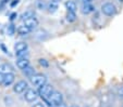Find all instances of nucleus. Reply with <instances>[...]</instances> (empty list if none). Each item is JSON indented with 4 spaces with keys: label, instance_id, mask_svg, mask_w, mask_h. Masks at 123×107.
Masks as SVG:
<instances>
[{
    "label": "nucleus",
    "instance_id": "nucleus-1",
    "mask_svg": "<svg viewBox=\"0 0 123 107\" xmlns=\"http://www.w3.org/2000/svg\"><path fill=\"white\" fill-rule=\"evenodd\" d=\"M31 83L34 87H38L40 88L42 86H44L45 83H47V77L43 74H34L32 77L30 78Z\"/></svg>",
    "mask_w": 123,
    "mask_h": 107
},
{
    "label": "nucleus",
    "instance_id": "nucleus-2",
    "mask_svg": "<svg viewBox=\"0 0 123 107\" xmlns=\"http://www.w3.org/2000/svg\"><path fill=\"white\" fill-rule=\"evenodd\" d=\"M101 12L106 16H113L117 13V8L112 2H105L101 5Z\"/></svg>",
    "mask_w": 123,
    "mask_h": 107
},
{
    "label": "nucleus",
    "instance_id": "nucleus-3",
    "mask_svg": "<svg viewBox=\"0 0 123 107\" xmlns=\"http://www.w3.org/2000/svg\"><path fill=\"white\" fill-rule=\"evenodd\" d=\"M48 98H49V102H50V104L52 105V106H56L57 107V106H59L60 104H62V103H63L62 94H61L60 92H57V91H54Z\"/></svg>",
    "mask_w": 123,
    "mask_h": 107
},
{
    "label": "nucleus",
    "instance_id": "nucleus-4",
    "mask_svg": "<svg viewBox=\"0 0 123 107\" xmlns=\"http://www.w3.org/2000/svg\"><path fill=\"white\" fill-rule=\"evenodd\" d=\"M27 89H28V83L25 80H20V81H18L13 86V91H14V93H16V94L24 93Z\"/></svg>",
    "mask_w": 123,
    "mask_h": 107
},
{
    "label": "nucleus",
    "instance_id": "nucleus-5",
    "mask_svg": "<svg viewBox=\"0 0 123 107\" xmlns=\"http://www.w3.org/2000/svg\"><path fill=\"white\" fill-rule=\"evenodd\" d=\"M39 92H40V95H42V96L48 98L49 96L51 95V93L54 92V87L51 86V84L45 83L44 86H42L39 88Z\"/></svg>",
    "mask_w": 123,
    "mask_h": 107
},
{
    "label": "nucleus",
    "instance_id": "nucleus-6",
    "mask_svg": "<svg viewBox=\"0 0 123 107\" xmlns=\"http://www.w3.org/2000/svg\"><path fill=\"white\" fill-rule=\"evenodd\" d=\"M24 93H25L24 94V98H25L26 102H28V103L35 102V101L37 100V97H38L37 92H36L35 90H33V89H27Z\"/></svg>",
    "mask_w": 123,
    "mask_h": 107
},
{
    "label": "nucleus",
    "instance_id": "nucleus-7",
    "mask_svg": "<svg viewBox=\"0 0 123 107\" xmlns=\"http://www.w3.org/2000/svg\"><path fill=\"white\" fill-rule=\"evenodd\" d=\"M14 79H15V76H14L13 72H9V74L3 75V79H2V83L5 87H9L11 86L14 82Z\"/></svg>",
    "mask_w": 123,
    "mask_h": 107
},
{
    "label": "nucleus",
    "instance_id": "nucleus-8",
    "mask_svg": "<svg viewBox=\"0 0 123 107\" xmlns=\"http://www.w3.org/2000/svg\"><path fill=\"white\" fill-rule=\"evenodd\" d=\"M24 25H25L31 31H33V30L38 26V21L36 17H32V19L25 20V21H24Z\"/></svg>",
    "mask_w": 123,
    "mask_h": 107
},
{
    "label": "nucleus",
    "instance_id": "nucleus-9",
    "mask_svg": "<svg viewBox=\"0 0 123 107\" xmlns=\"http://www.w3.org/2000/svg\"><path fill=\"white\" fill-rule=\"evenodd\" d=\"M13 67H12L10 64L8 63H3V64H0V74L6 75V74H9V72H13Z\"/></svg>",
    "mask_w": 123,
    "mask_h": 107
},
{
    "label": "nucleus",
    "instance_id": "nucleus-10",
    "mask_svg": "<svg viewBox=\"0 0 123 107\" xmlns=\"http://www.w3.org/2000/svg\"><path fill=\"white\" fill-rule=\"evenodd\" d=\"M30 61L28 58H18V62H16V66L20 68L21 70H23L24 68H26L27 66H30Z\"/></svg>",
    "mask_w": 123,
    "mask_h": 107
},
{
    "label": "nucleus",
    "instance_id": "nucleus-11",
    "mask_svg": "<svg viewBox=\"0 0 123 107\" xmlns=\"http://www.w3.org/2000/svg\"><path fill=\"white\" fill-rule=\"evenodd\" d=\"M94 11H95V7L92 3H83V7H82L83 14H91Z\"/></svg>",
    "mask_w": 123,
    "mask_h": 107
},
{
    "label": "nucleus",
    "instance_id": "nucleus-12",
    "mask_svg": "<svg viewBox=\"0 0 123 107\" xmlns=\"http://www.w3.org/2000/svg\"><path fill=\"white\" fill-rule=\"evenodd\" d=\"M28 49V46L25 41H19L16 42L15 46H14V50L15 52H20V51H25Z\"/></svg>",
    "mask_w": 123,
    "mask_h": 107
},
{
    "label": "nucleus",
    "instance_id": "nucleus-13",
    "mask_svg": "<svg viewBox=\"0 0 123 107\" xmlns=\"http://www.w3.org/2000/svg\"><path fill=\"white\" fill-rule=\"evenodd\" d=\"M65 8H67L68 12H76L77 10V5L76 3L74 2V1H72V0H68L67 2H65Z\"/></svg>",
    "mask_w": 123,
    "mask_h": 107
},
{
    "label": "nucleus",
    "instance_id": "nucleus-14",
    "mask_svg": "<svg viewBox=\"0 0 123 107\" xmlns=\"http://www.w3.org/2000/svg\"><path fill=\"white\" fill-rule=\"evenodd\" d=\"M22 71H23V74L25 75L26 77H28V78H31L33 76V75L35 74V69H34V67H32V66H27V67L26 68H24L23 70H22Z\"/></svg>",
    "mask_w": 123,
    "mask_h": 107
},
{
    "label": "nucleus",
    "instance_id": "nucleus-15",
    "mask_svg": "<svg viewBox=\"0 0 123 107\" xmlns=\"http://www.w3.org/2000/svg\"><path fill=\"white\" fill-rule=\"evenodd\" d=\"M16 30H18V33H19L20 35H22V36H25V35H27V34L31 33V30L28 29V28L26 27L24 24H23V25H20Z\"/></svg>",
    "mask_w": 123,
    "mask_h": 107
},
{
    "label": "nucleus",
    "instance_id": "nucleus-16",
    "mask_svg": "<svg viewBox=\"0 0 123 107\" xmlns=\"http://www.w3.org/2000/svg\"><path fill=\"white\" fill-rule=\"evenodd\" d=\"M47 9H48L49 13H54V12L57 11L58 9V2H55V1H51L48 5H47Z\"/></svg>",
    "mask_w": 123,
    "mask_h": 107
},
{
    "label": "nucleus",
    "instance_id": "nucleus-17",
    "mask_svg": "<svg viewBox=\"0 0 123 107\" xmlns=\"http://www.w3.org/2000/svg\"><path fill=\"white\" fill-rule=\"evenodd\" d=\"M67 21L69 22V23H73V22H75L76 21V13H74V12H68Z\"/></svg>",
    "mask_w": 123,
    "mask_h": 107
},
{
    "label": "nucleus",
    "instance_id": "nucleus-18",
    "mask_svg": "<svg viewBox=\"0 0 123 107\" xmlns=\"http://www.w3.org/2000/svg\"><path fill=\"white\" fill-rule=\"evenodd\" d=\"M15 55L18 58H28L30 56V53H28L27 50L25 51H20V52H15Z\"/></svg>",
    "mask_w": 123,
    "mask_h": 107
},
{
    "label": "nucleus",
    "instance_id": "nucleus-19",
    "mask_svg": "<svg viewBox=\"0 0 123 107\" xmlns=\"http://www.w3.org/2000/svg\"><path fill=\"white\" fill-rule=\"evenodd\" d=\"M22 20L25 21V20H28V19H32V17H35V13L33 11H26L22 14Z\"/></svg>",
    "mask_w": 123,
    "mask_h": 107
},
{
    "label": "nucleus",
    "instance_id": "nucleus-20",
    "mask_svg": "<svg viewBox=\"0 0 123 107\" xmlns=\"http://www.w3.org/2000/svg\"><path fill=\"white\" fill-rule=\"evenodd\" d=\"M38 63H39V65L43 66V67H48L49 66L48 61L45 60V58H39V60H38Z\"/></svg>",
    "mask_w": 123,
    "mask_h": 107
},
{
    "label": "nucleus",
    "instance_id": "nucleus-21",
    "mask_svg": "<svg viewBox=\"0 0 123 107\" xmlns=\"http://www.w3.org/2000/svg\"><path fill=\"white\" fill-rule=\"evenodd\" d=\"M118 95L120 96V97H123V86L120 87V89L118 90Z\"/></svg>",
    "mask_w": 123,
    "mask_h": 107
},
{
    "label": "nucleus",
    "instance_id": "nucleus-22",
    "mask_svg": "<svg viewBox=\"0 0 123 107\" xmlns=\"http://www.w3.org/2000/svg\"><path fill=\"white\" fill-rule=\"evenodd\" d=\"M32 107H45V105L43 104V103H36V104H34Z\"/></svg>",
    "mask_w": 123,
    "mask_h": 107
},
{
    "label": "nucleus",
    "instance_id": "nucleus-23",
    "mask_svg": "<svg viewBox=\"0 0 123 107\" xmlns=\"http://www.w3.org/2000/svg\"><path fill=\"white\" fill-rule=\"evenodd\" d=\"M93 0H82V2L83 3H92Z\"/></svg>",
    "mask_w": 123,
    "mask_h": 107
},
{
    "label": "nucleus",
    "instance_id": "nucleus-24",
    "mask_svg": "<svg viewBox=\"0 0 123 107\" xmlns=\"http://www.w3.org/2000/svg\"><path fill=\"white\" fill-rule=\"evenodd\" d=\"M18 3H19V0H15V1H13V2L11 3V5H12V7H14V5H18Z\"/></svg>",
    "mask_w": 123,
    "mask_h": 107
},
{
    "label": "nucleus",
    "instance_id": "nucleus-25",
    "mask_svg": "<svg viewBox=\"0 0 123 107\" xmlns=\"http://www.w3.org/2000/svg\"><path fill=\"white\" fill-rule=\"evenodd\" d=\"M2 79H3V75L0 74V83H2Z\"/></svg>",
    "mask_w": 123,
    "mask_h": 107
},
{
    "label": "nucleus",
    "instance_id": "nucleus-26",
    "mask_svg": "<svg viewBox=\"0 0 123 107\" xmlns=\"http://www.w3.org/2000/svg\"><path fill=\"white\" fill-rule=\"evenodd\" d=\"M2 5H3V1H2V0H0V8L2 7Z\"/></svg>",
    "mask_w": 123,
    "mask_h": 107
},
{
    "label": "nucleus",
    "instance_id": "nucleus-27",
    "mask_svg": "<svg viewBox=\"0 0 123 107\" xmlns=\"http://www.w3.org/2000/svg\"><path fill=\"white\" fill-rule=\"evenodd\" d=\"M119 1H123V0H119Z\"/></svg>",
    "mask_w": 123,
    "mask_h": 107
},
{
    "label": "nucleus",
    "instance_id": "nucleus-28",
    "mask_svg": "<svg viewBox=\"0 0 123 107\" xmlns=\"http://www.w3.org/2000/svg\"><path fill=\"white\" fill-rule=\"evenodd\" d=\"M73 107H76V106H73Z\"/></svg>",
    "mask_w": 123,
    "mask_h": 107
},
{
    "label": "nucleus",
    "instance_id": "nucleus-29",
    "mask_svg": "<svg viewBox=\"0 0 123 107\" xmlns=\"http://www.w3.org/2000/svg\"><path fill=\"white\" fill-rule=\"evenodd\" d=\"M122 107H123V106H122Z\"/></svg>",
    "mask_w": 123,
    "mask_h": 107
}]
</instances>
